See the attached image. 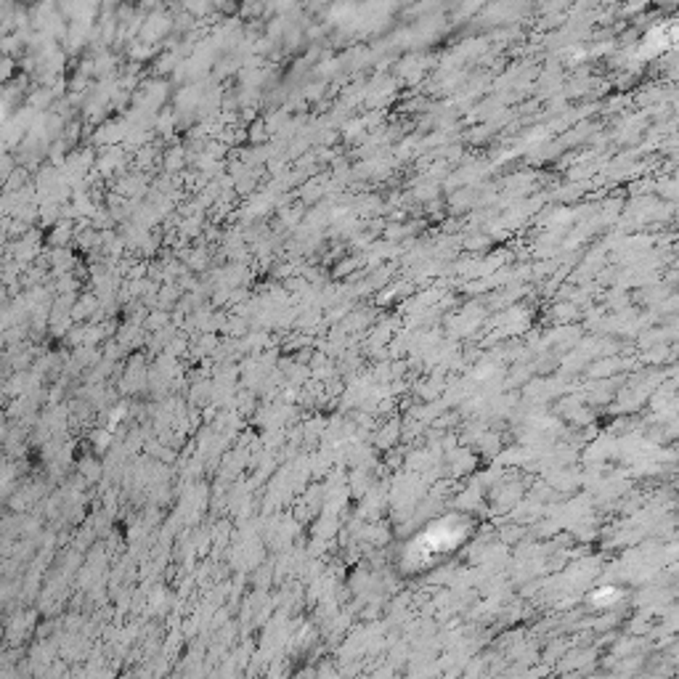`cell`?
<instances>
[{
  "label": "cell",
  "instance_id": "6da1fadb",
  "mask_svg": "<svg viewBox=\"0 0 679 679\" xmlns=\"http://www.w3.org/2000/svg\"><path fill=\"white\" fill-rule=\"evenodd\" d=\"M462 536H465V526H456L454 517L441 520V523H436L433 528H427L425 534L409 547V558H416L419 563H427V560L438 558V555L448 552L451 547H456V544L462 541Z\"/></svg>",
  "mask_w": 679,
  "mask_h": 679
},
{
  "label": "cell",
  "instance_id": "7a4b0ae2",
  "mask_svg": "<svg viewBox=\"0 0 679 679\" xmlns=\"http://www.w3.org/2000/svg\"><path fill=\"white\" fill-rule=\"evenodd\" d=\"M32 629V613H21V610H16L13 616H9V619L3 621V642H6V648H21V642L27 639V634H30Z\"/></svg>",
  "mask_w": 679,
  "mask_h": 679
},
{
  "label": "cell",
  "instance_id": "3957f363",
  "mask_svg": "<svg viewBox=\"0 0 679 679\" xmlns=\"http://www.w3.org/2000/svg\"><path fill=\"white\" fill-rule=\"evenodd\" d=\"M13 170H16V160H13L11 154L0 152V183L6 181V178H9Z\"/></svg>",
  "mask_w": 679,
  "mask_h": 679
},
{
  "label": "cell",
  "instance_id": "277c9868",
  "mask_svg": "<svg viewBox=\"0 0 679 679\" xmlns=\"http://www.w3.org/2000/svg\"><path fill=\"white\" fill-rule=\"evenodd\" d=\"M11 72H13V61H11L9 56H3V59H0V85L9 80Z\"/></svg>",
  "mask_w": 679,
  "mask_h": 679
},
{
  "label": "cell",
  "instance_id": "5b68a950",
  "mask_svg": "<svg viewBox=\"0 0 679 679\" xmlns=\"http://www.w3.org/2000/svg\"><path fill=\"white\" fill-rule=\"evenodd\" d=\"M0 268H3V258H0Z\"/></svg>",
  "mask_w": 679,
  "mask_h": 679
}]
</instances>
